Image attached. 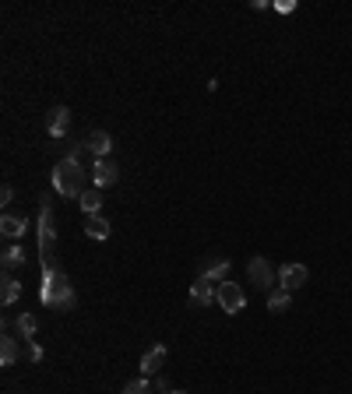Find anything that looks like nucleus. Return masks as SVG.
Here are the masks:
<instances>
[{
  "label": "nucleus",
  "instance_id": "obj_7",
  "mask_svg": "<svg viewBox=\"0 0 352 394\" xmlns=\"http://www.w3.org/2000/svg\"><path fill=\"white\" fill-rule=\"evenodd\" d=\"M67 127H71V109H67V106H53L50 116H46V131H50V138H64Z\"/></svg>",
  "mask_w": 352,
  "mask_h": 394
},
{
  "label": "nucleus",
  "instance_id": "obj_14",
  "mask_svg": "<svg viewBox=\"0 0 352 394\" xmlns=\"http://www.w3.org/2000/svg\"><path fill=\"white\" fill-rule=\"evenodd\" d=\"M78 204H81L85 215H96V211L102 208V190H99V187H88V190L78 197Z\"/></svg>",
  "mask_w": 352,
  "mask_h": 394
},
{
  "label": "nucleus",
  "instance_id": "obj_18",
  "mask_svg": "<svg viewBox=\"0 0 352 394\" xmlns=\"http://www.w3.org/2000/svg\"><path fill=\"white\" fill-rule=\"evenodd\" d=\"M0 362H4V366H14V362H18V342L14 338L0 342Z\"/></svg>",
  "mask_w": 352,
  "mask_h": 394
},
{
  "label": "nucleus",
  "instance_id": "obj_3",
  "mask_svg": "<svg viewBox=\"0 0 352 394\" xmlns=\"http://www.w3.org/2000/svg\"><path fill=\"white\" fill-rule=\"evenodd\" d=\"M53 247H56L53 211H50V197H43V208H39V254H43V264H53Z\"/></svg>",
  "mask_w": 352,
  "mask_h": 394
},
{
  "label": "nucleus",
  "instance_id": "obj_8",
  "mask_svg": "<svg viewBox=\"0 0 352 394\" xmlns=\"http://www.w3.org/2000/svg\"><path fill=\"white\" fill-rule=\"evenodd\" d=\"M116 176H120V166H116L113 159H96V173H92V184L102 190V187H113Z\"/></svg>",
  "mask_w": 352,
  "mask_h": 394
},
{
  "label": "nucleus",
  "instance_id": "obj_17",
  "mask_svg": "<svg viewBox=\"0 0 352 394\" xmlns=\"http://www.w3.org/2000/svg\"><path fill=\"white\" fill-rule=\"evenodd\" d=\"M18 292H21V285H18L11 275H4V285H0V303H4V307H11V303L18 299Z\"/></svg>",
  "mask_w": 352,
  "mask_h": 394
},
{
  "label": "nucleus",
  "instance_id": "obj_24",
  "mask_svg": "<svg viewBox=\"0 0 352 394\" xmlns=\"http://www.w3.org/2000/svg\"><path fill=\"white\" fill-rule=\"evenodd\" d=\"M166 394H184V391H166Z\"/></svg>",
  "mask_w": 352,
  "mask_h": 394
},
{
  "label": "nucleus",
  "instance_id": "obj_11",
  "mask_svg": "<svg viewBox=\"0 0 352 394\" xmlns=\"http://www.w3.org/2000/svg\"><path fill=\"white\" fill-rule=\"evenodd\" d=\"M162 362H166V345H152L148 352L141 355V373H144V377L159 373V370H162Z\"/></svg>",
  "mask_w": 352,
  "mask_h": 394
},
{
  "label": "nucleus",
  "instance_id": "obj_9",
  "mask_svg": "<svg viewBox=\"0 0 352 394\" xmlns=\"http://www.w3.org/2000/svg\"><path fill=\"white\" fill-rule=\"evenodd\" d=\"M215 282H208V278H197V282H190V299L197 303V307H212L215 303Z\"/></svg>",
  "mask_w": 352,
  "mask_h": 394
},
{
  "label": "nucleus",
  "instance_id": "obj_13",
  "mask_svg": "<svg viewBox=\"0 0 352 394\" xmlns=\"http://www.w3.org/2000/svg\"><path fill=\"white\" fill-rule=\"evenodd\" d=\"M289 307H292V292H285L282 285L268 292V310H272V314H285Z\"/></svg>",
  "mask_w": 352,
  "mask_h": 394
},
{
  "label": "nucleus",
  "instance_id": "obj_12",
  "mask_svg": "<svg viewBox=\"0 0 352 394\" xmlns=\"http://www.w3.org/2000/svg\"><path fill=\"white\" fill-rule=\"evenodd\" d=\"M85 232L92 239H109V222L99 215V211H96V215H85Z\"/></svg>",
  "mask_w": 352,
  "mask_h": 394
},
{
  "label": "nucleus",
  "instance_id": "obj_21",
  "mask_svg": "<svg viewBox=\"0 0 352 394\" xmlns=\"http://www.w3.org/2000/svg\"><path fill=\"white\" fill-rule=\"evenodd\" d=\"M21 261H25L21 247H8V250H4V267H18Z\"/></svg>",
  "mask_w": 352,
  "mask_h": 394
},
{
  "label": "nucleus",
  "instance_id": "obj_23",
  "mask_svg": "<svg viewBox=\"0 0 352 394\" xmlns=\"http://www.w3.org/2000/svg\"><path fill=\"white\" fill-rule=\"evenodd\" d=\"M28 359H32V362H39V359H43V349H39L36 342H32V345H28Z\"/></svg>",
  "mask_w": 352,
  "mask_h": 394
},
{
  "label": "nucleus",
  "instance_id": "obj_5",
  "mask_svg": "<svg viewBox=\"0 0 352 394\" xmlns=\"http://www.w3.org/2000/svg\"><path fill=\"white\" fill-rule=\"evenodd\" d=\"M247 271H250V282H254L261 292H272V285H275V267L268 264V257H250Z\"/></svg>",
  "mask_w": 352,
  "mask_h": 394
},
{
  "label": "nucleus",
  "instance_id": "obj_1",
  "mask_svg": "<svg viewBox=\"0 0 352 394\" xmlns=\"http://www.w3.org/2000/svg\"><path fill=\"white\" fill-rule=\"evenodd\" d=\"M43 303L56 310H71L74 307V289L67 282V275L56 264H43Z\"/></svg>",
  "mask_w": 352,
  "mask_h": 394
},
{
  "label": "nucleus",
  "instance_id": "obj_15",
  "mask_svg": "<svg viewBox=\"0 0 352 394\" xmlns=\"http://www.w3.org/2000/svg\"><path fill=\"white\" fill-rule=\"evenodd\" d=\"M0 232H4L8 239H21V236H25V219L4 215V219H0Z\"/></svg>",
  "mask_w": 352,
  "mask_h": 394
},
{
  "label": "nucleus",
  "instance_id": "obj_2",
  "mask_svg": "<svg viewBox=\"0 0 352 394\" xmlns=\"http://www.w3.org/2000/svg\"><path fill=\"white\" fill-rule=\"evenodd\" d=\"M53 190L60 194V197H81L88 190V176H85L78 155H67V159L56 162V169H53Z\"/></svg>",
  "mask_w": 352,
  "mask_h": 394
},
{
  "label": "nucleus",
  "instance_id": "obj_10",
  "mask_svg": "<svg viewBox=\"0 0 352 394\" xmlns=\"http://www.w3.org/2000/svg\"><path fill=\"white\" fill-rule=\"evenodd\" d=\"M85 148L92 151L96 159H109V151H113V138H109L106 131H92V134H88V141H85Z\"/></svg>",
  "mask_w": 352,
  "mask_h": 394
},
{
  "label": "nucleus",
  "instance_id": "obj_20",
  "mask_svg": "<svg viewBox=\"0 0 352 394\" xmlns=\"http://www.w3.org/2000/svg\"><path fill=\"white\" fill-rule=\"evenodd\" d=\"M124 394H155V387H152L148 380H131V384L124 387Z\"/></svg>",
  "mask_w": 352,
  "mask_h": 394
},
{
  "label": "nucleus",
  "instance_id": "obj_6",
  "mask_svg": "<svg viewBox=\"0 0 352 394\" xmlns=\"http://www.w3.org/2000/svg\"><path fill=\"white\" fill-rule=\"evenodd\" d=\"M307 278H310V271H307L303 264H282V271H278V285H282L285 292L303 289V285H307Z\"/></svg>",
  "mask_w": 352,
  "mask_h": 394
},
{
  "label": "nucleus",
  "instance_id": "obj_22",
  "mask_svg": "<svg viewBox=\"0 0 352 394\" xmlns=\"http://www.w3.org/2000/svg\"><path fill=\"white\" fill-rule=\"evenodd\" d=\"M14 201V190H11V184H4V190H0V204H11Z\"/></svg>",
  "mask_w": 352,
  "mask_h": 394
},
{
  "label": "nucleus",
  "instance_id": "obj_19",
  "mask_svg": "<svg viewBox=\"0 0 352 394\" xmlns=\"http://www.w3.org/2000/svg\"><path fill=\"white\" fill-rule=\"evenodd\" d=\"M36 327H39L36 314H21V317H18V331H21V338H28V342H32V335H36Z\"/></svg>",
  "mask_w": 352,
  "mask_h": 394
},
{
  "label": "nucleus",
  "instance_id": "obj_16",
  "mask_svg": "<svg viewBox=\"0 0 352 394\" xmlns=\"http://www.w3.org/2000/svg\"><path fill=\"white\" fill-rule=\"evenodd\" d=\"M229 275V261L222 257V261H212L208 267L201 271V278H208V282H219V278H226Z\"/></svg>",
  "mask_w": 352,
  "mask_h": 394
},
{
  "label": "nucleus",
  "instance_id": "obj_4",
  "mask_svg": "<svg viewBox=\"0 0 352 394\" xmlns=\"http://www.w3.org/2000/svg\"><path fill=\"white\" fill-rule=\"evenodd\" d=\"M215 303H219V310H226V314H240L247 307V292L236 282H219Z\"/></svg>",
  "mask_w": 352,
  "mask_h": 394
}]
</instances>
